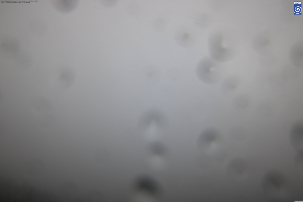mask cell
I'll return each mask as SVG.
<instances>
[{
	"instance_id": "277c9868",
	"label": "cell",
	"mask_w": 303,
	"mask_h": 202,
	"mask_svg": "<svg viewBox=\"0 0 303 202\" xmlns=\"http://www.w3.org/2000/svg\"><path fill=\"white\" fill-rule=\"evenodd\" d=\"M295 11L296 12L299 13L301 11V8L299 7H297L295 8Z\"/></svg>"
},
{
	"instance_id": "6da1fadb",
	"label": "cell",
	"mask_w": 303,
	"mask_h": 202,
	"mask_svg": "<svg viewBox=\"0 0 303 202\" xmlns=\"http://www.w3.org/2000/svg\"><path fill=\"white\" fill-rule=\"evenodd\" d=\"M196 72L200 80L209 84H215L219 83L224 74L220 67L208 58L204 59L200 61L196 67Z\"/></svg>"
},
{
	"instance_id": "3957f363",
	"label": "cell",
	"mask_w": 303,
	"mask_h": 202,
	"mask_svg": "<svg viewBox=\"0 0 303 202\" xmlns=\"http://www.w3.org/2000/svg\"><path fill=\"white\" fill-rule=\"evenodd\" d=\"M96 160L99 162H103L106 160L107 156V153L105 151L101 150L96 153Z\"/></svg>"
},
{
	"instance_id": "7a4b0ae2",
	"label": "cell",
	"mask_w": 303,
	"mask_h": 202,
	"mask_svg": "<svg viewBox=\"0 0 303 202\" xmlns=\"http://www.w3.org/2000/svg\"><path fill=\"white\" fill-rule=\"evenodd\" d=\"M166 124L165 116L160 111L151 109L143 114L138 125L140 129L144 133H151L165 129Z\"/></svg>"
}]
</instances>
